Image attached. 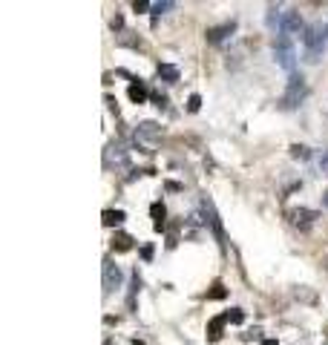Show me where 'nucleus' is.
I'll return each mask as SVG.
<instances>
[{
    "mask_svg": "<svg viewBox=\"0 0 328 345\" xmlns=\"http://www.w3.org/2000/svg\"><path fill=\"white\" fill-rule=\"evenodd\" d=\"M325 37H328V26H311L302 41H305V52H308V61H319L322 55V46H325Z\"/></svg>",
    "mask_w": 328,
    "mask_h": 345,
    "instance_id": "obj_1",
    "label": "nucleus"
},
{
    "mask_svg": "<svg viewBox=\"0 0 328 345\" xmlns=\"http://www.w3.org/2000/svg\"><path fill=\"white\" fill-rule=\"evenodd\" d=\"M274 58H276V63H279L282 69L294 72V66H297V55H294L291 37H285V35L276 37V44H274Z\"/></svg>",
    "mask_w": 328,
    "mask_h": 345,
    "instance_id": "obj_2",
    "label": "nucleus"
},
{
    "mask_svg": "<svg viewBox=\"0 0 328 345\" xmlns=\"http://www.w3.org/2000/svg\"><path fill=\"white\" fill-rule=\"evenodd\" d=\"M305 81H302V75H291V81H288V92L282 95V106L285 109H294V106H300V101L305 98Z\"/></svg>",
    "mask_w": 328,
    "mask_h": 345,
    "instance_id": "obj_3",
    "label": "nucleus"
},
{
    "mask_svg": "<svg viewBox=\"0 0 328 345\" xmlns=\"http://www.w3.org/2000/svg\"><path fill=\"white\" fill-rule=\"evenodd\" d=\"M300 29H302L300 15H297V12H285V18H282V29H279V35H285V37L300 35Z\"/></svg>",
    "mask_w": 328,
    "mask_h": 345,
    "instance_id": "obj_4",
    "label": "nucleus"
},
{
    "mask_svg": "<svg viewBox=\"0 0 328 345\" xmlns=\"http://www.w3.org/2000/svg\"><path fill=\"white\" fill-rule=\"evenodd\" d=\"M118 285H121V271H118V265L104 262V291L110 293L113 288H118Z\"/></svg>",
    "mask_w": 328,
    "mask_h": 345,
    "instance_id": "obj_5",
    "label": "nucleus"
},
{
    "mask_svg": "<svg viewBox=\"0 0 328 345\" xmlns=\"http://www.w3.org/2000/svg\"><path fill=\"white\" fill-rule=\"evenodd\" d=\"M291 219H294V224H297V227H308L311 221L317 219V213H314V210H305V207H300V210H294V213H291Z\"/></svg>",
    "mask_w": 328,
    "mask_h": 345,
    "instance_id": "obj_6",
    "label": "nucleus"
},
{
    "mask_svg": "<svg viewBox=\"0 0 328 345\" xmlns=\"http://www.w3.org/2000/svg\"><path fill=\"white\" fill-rule=\"evenodd\" d=\"M161 135V127L153 124V121H144L141 127H138V133H135V138H159Z\"/></svg>",
    "mask_w": 328,
    "mask_h": 345,
    "instance_id": "obj_7",
    "label": "nucleus"
},
{
    "mask_svg": "<svg viewBox=\"0 0 328 345\" xmlns=\"http://www.w3.org/2000/svg\"><path fill=\"white\" fill-rule=\"evenodd\" d=\"M225 322H228V319H225V317H216V319H210V325H207V339H210V342H216V339L222 336V328H225Z\"/></svg>",
    "mask_w": 328,
    "mask_h": 345,
    "instance_id": "obj_8",
    "label": "nucleus"
},
{
    "mask_svg": "<svg viewBox=\"0 0 328 345\" xmlns=\"http://www.w3.org/2000/svg\"><path fill=\"white\" fill-rule=\"evenodd\" d=\"M150 213H153V227H156V230H161V227H164V216H167V210H164V204H159V202H156V204L150 207Z\"/></svg>",
    "mask_w": 328,
    "mask_h": 345,
    "instance_id": "obj_9",
    "label": "nucleus"
},
{
    "mask_svg": "<svg viewBox=\"0 0 328 345\" xmlns=\"http://www.w3.org/2000/svg\"><path fill=\"white\" fill-rule=\"evenodd\" d=\"M233 29H236L233 23H225V26H219V29H210V32H207V37H210L213 44H219V41H222L225 35H231Z\"/></svg>",
    "mask_w": 328,
    "mask_h": 345,
    "instance_id": "obj_10",
    "label": "nucleus"
},
{
    "mask_svg": "<svg viewBox=\"0 0 328 345\" xmlns=\"http://www.w3.org/2000/svg\"><path fill=\"white\" fill-rule=\"evenodd\" d=\"M101 219H104L106 227H116V224H121V221H124V213H121V210H104V216H101Z\"/></svg>",
    "mask_w": 328,
    "mask_h": 345,
    "instance_id": "obj_11",
    "label": "nucleus"
},
{
    "mask_svg": "<svg viewBox=\"0 0 328 345\" xmlns=\"http://www.w3.org/2000/svg\"><path fill=\"white\" fill-rule=\"evenodd\" d=\"M133 248V239L127 236V233H118L116 239H113V250H118V253H124V250Z\"/></svg>",
    "mask_w": 328,
    "mask_h": 345,
    "instance_id": "obj_12",
    "label": "nucleus"
},
{
    "mask_svg": "<svg viewBox=\"0 0 328 345\" xmlns=\"http://www.w3.org/2000/svg\"><path fill=\"white\" fill-rule=\"evenodd\" d=\"M159 78H164V81L173 84V81H178V69H176V66H170V63H161V66H159Z\"/></svg>",
    "mask_w": 328,
    "mask_h": 345,
    "instance_id": "obj_13",
    "label": "nucleus"
},
{
    "mask_svg": "<svg viewBox=\"0 0 328 345\" xmlns=\"http://www.w3.org/2000/svg\"><path fill=\"white\" fill-rule=\"evenodd\" d=\"M282 18L285 15H279V9H276V6H271V9H268V26L271 29H282Z\"/></svg>",
    "mask_w": 328,
    "mask_h": 345,
    "instance_id": "obj_14",
    "label": "nucleus"
},
{
    "mask_svg": "<svg viewBox=\"0 0 328 345\" xmlns=\"http://www.w3.org/2000/svg\"><path fill=\"white\" fill-rule=\"evenodd\" d=\"M130 98H133L135 104H144V98H147V89H144V84H133V87H130Z\"/></svg>",
    "mask_w": 328,
    "mask_h": 345,
    "instance_id": "obj_15",
    "label": "nucleus"
},
{
    "mask_svg": "<svg viewBox=\"0 0 328 345\" xmlns=\"http://www.w3.org/2000/svg\"><path fill=\"white\" fill-rule=\"evenodd\" d=\"M225 319H228V322H233V325H239L242 319H245V314H242L239 308H233V311H228V314H225Z\"/></svg>",
    "mask_w": 328,
    "mask_h": 345,
    "instance_id": "obj_16",
    "label": "nucleus"
},
{
    "mask_svg": "<svg viewBox=\"0 0 328 345\" xmlns=\"http://www.w3.org/2000/svg\"><path fill=\"white\" fill-rule=\"evenodd\" d=\"M291 156H294V159H302V161H305V159H308V147H302V144H294V147H291Z\"/></svg>",
    "mask_w": 328,
    "mask_h": 345,
    "instance_id": "obj_17",
    "label": "nucleus"
},
{
    "mask_svg": "<svg viewBox=\"0 0 328 345\" xmlns=\"http://www.w3.org/2000/svg\"><path fill=\"white\" fill-rule=\"evenodd\" d=\"M167 9H173V3H170V0H164V3H153V18H159L161 12H167Z\"/></svg>",
    "mask_w": 328,
    "mask_h": 345,
    "instance_id": "obj_18",
    "label": "nucleus"
},
{
    "mask_svg": "<svg viewBox=\"0 0 328 345\" xmlns=\"http://www.w3.org/2000/svg\"><path fill=\"white\" fill-rule=\"evenodd\" d=\"M199 106H202V98H199V95L187 98V109H190V112H199Z\"/></svg>",
    "mask_w": 328,
    "mask_h": 345,
    "instance_id": "obj_19",
    "label": "nucleus"
},
{
    "mask_svg": "<svg viewBox=\"0 0 328 345\" xmlns=\"http://www.w3.org/2000/svg\"><path fill=\"white\" fill-rule=\"evenodd\" d=\"M222 296H225V288L216 282V285H213V291H210V299H222Z\"/></svg>",
    "mask_w": 328,
    "mask_h": 345,
    "instance_id": "obj_20",
    "label": "nucleus"
},
{
    "mask_svg": "<svg viewBox=\"0 0 328 345\" xmlns=\"http://www.w3.org/2000/svg\"><path fill=\"white\" fill-rule=\"evenodd\" d=\"M319 170H322V173H328V152H322V159H319Z\"/></svg>",
    "mask_w": 328,
    "mask_h": 345,
    "instance_id": "obj_21",
    "label": "nucleus"
},
{
    "mask_svg": "<svg viewBox=\"0 0 328 345\" xmlns=\"http://www.w3.org/2000/svg\"><path fill=\"white\" fill-rule=\"evenodd\" d=\"M133 6H135V12H144V9H147V6H150V3H147V0H135Z\"/></svg>",
    "mask_w": 328,
    "mask_h": 345,
    "instance_id": "obj_22",
    "label": "nucleus"
},
{
    "mask_svg": "<svg viewBox=\"0 0 328 345\" xmlns=\"http://www.w3.org/2000/svg\"><path fill=\"white\" fill-rule=\"evenodd\" d=\"M141 256L144 259H153V248H150V245H144V248H141Z\"/></svg>",
    "mask_w": 328,
    "mask_h": 345,
    "instance_id": "obj_23",
    "label": "nucleus"
},
{
    "mask_svg": "<svg viewBox=\"0 0 328 345\" xmlns=\"http://www.w3.org/2000/svg\"><path fill=\"white\" fill-rule=\"evenodd\" d=\"M262 345H279V342H276V339H265Z\"/></svg>",
    "mask_w": 328,
    "mask_h": 345,
    "instance_id": "obj_24",
    "label": "nucleus"
},
{
    "mask_svg": "<svg viewBox=\"0 0 328 345\" xmlns=\"http://www.w3.org/2000/svg\"><path fill=\"white\" fill-rule=\"evenodd\" d=\"M322 204H325V207H328V190H325V196H322Z\"/></svg>",
    "mask_w": 328,
    "mask_h": 345,
    "instance_id": "obj_25",
    "label": "nucleus"
},
{
    "mask_svg": "<svg viewBox=\"0 0 328 345\" xmlns=\"http://www.w3.org/2000/svg\"><path fill=\"white\" fill-rule=\"evenodd\" d=\"M133 345H144V342H138V339H135V342H133Z\"/></svg>",
    "mask_w": 328,
    "mask_h": 345,
    "instance_id": "obj_26",
    "label": "nucleus"
},
{
    "mask_svg": "<svg viewBox=\"0 0 328 345\" xmlns=\"http://www.w3.org/2000/svg\"><path fill=\"white\" fill-rule=\"evenodd\" d=\"M104 345H110V342H104Z\"/></svg>",
    "mask_w": 328,
    "mask_h": 345,
    "instance_id": "obj_27",
    "label": "nucleus"
}]
</instances>
